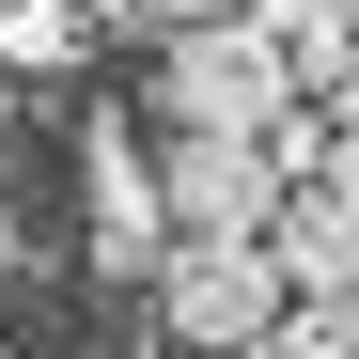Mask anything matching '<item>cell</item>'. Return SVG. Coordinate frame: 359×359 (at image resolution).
<instances>
[{"mask_svg":"<svg viewBox=\"0 0 359 359\" xmlns=\"http://www.w3.org/2000/svg\"><path fill=\"white\" fill-rule=\"evenodd\" d=\"M156 188H172V234H266L297 172L250 126H156Z\"/></svg>","mask_w":359,"mask_h":359,"instance_id":"cell-3","label":"cell"},{"mask_svg":"<svg viewBox=\"0 0 359 359\" xmlns=\"http://www.w3.org/2000/svg\"><path fill=\"white\" fill-rule=\"evenodd\" d=\"M313 188H344V203H359V94H328V172H313Z\"/></svg>","mask_w":359,"mask_h":359,"instance_id":"cell-8","label":"cell"},{"mask_svg":"<svg viewBox=\"0 0 359 359\" xmlns=\"http://www.w3.org/2000/svg\"><path fill=\"white\" fill-rule=\"evenodd\" d=\"M266 359H359V297H297L266 328Z\"/></svg>","mask_w":359,"mask_h":359,"instance_id":"cell-7","label":"cell"},{"mask_svg":"<svg viewBox=\"0 0 359 359\" xmlns=\"http://www.w3.org/2000/svg\"><path fill=\"white\" fill-rule=\"evenodd\" d=\"M266 250H281V281H297V297H359V203H344V188H281Z\"/></svg>","mask_w":359,"mask_h":359,"instance_id":"cell-5","label":"cell"},{"mask_svg":"<svg viewBox=\"0 0 359 359\" xmlns=\"http://www.w3.org/2000/svg\"><path fill=\"white\" fill-rule=\"evenodd\" d=\"M0 63H79V0H0Z\"/></svg>","mask_w":359,"mask_h":359,"instance_id":"cell-6","label":"cell"},{"mask_svg":"<svg viewBox=\"0 0 359 359\" xmlns=\"http://www.w3.org/2000/svg\"><path fill=\"white\" fill-rule=\"evenodd\" d=\"M344 47H359V0H344ZM344 94H359V79H344Z\"/></svg>","mask_w":359,"mask_h":359,"instance_id":"cell-10","label":"cell"},{"mask_svg":"<svg viewBox=\"0 0 359 359\" xmlns=\"http://www.w3.org/2000/svg\"><path fill=\"white\" fill-rule=\"evenodd\" d=\"M156 250H172L156 156H141V141H94V266H109V281H156Z\"/></svg>","mask_w":359,"mask_h":359,"instance_id":"cell-4","label":"cell"},{"mask_svg":"<svg viewBox=\"0 0 359 359\" xmlns=\"http://www.w3.org/2000/svg\"><path fill=\"white\" fill-rule=\"evenodd\" d=\"M156 313H172V344H266L297 313V281H281L266 234H172L156 250Z\"/></svg>","mask_w":359,"mask_h":359,"instance_id":"cell-2","label":"cell"},{"mask_svg":"<svg viewBox=\"0 0 359 359\" xmlns=\"http://www.w3.org/2000/svg\"><path fill=\"white\" fill-rule=\"evenodd\" d=\"M172 359H266V344H172Z\"/></svg>","mask_w":359,"mask_h":359,"instance_id":"cell-9","label":"cell"},{"mask_svg":"<svg viewBox=\"0 0 359 359\" xmlns=\"http://www.w3.org/2000/svg\"><path fill=\"white\" fill-rule=\"evenodd\" d=\"M297 109V63H281V32L266 16H172L156 32V126H281Z\"/></svg>","mask_w":359,"mask_h":359,"instance_id":"cell-1","label":"cell"}]
</instances>
